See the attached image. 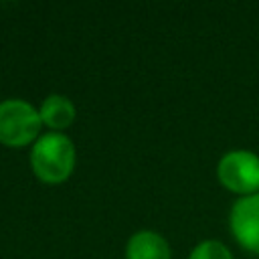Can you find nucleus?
I'll return each mask as SVG.
<instances>
[{
  "label": "nucleus",
  "mask_w": 259,
  "mask_h": 259,
  "mask_svg": "<svg viewBox=\"0 0 259 259\" xmlns=\"http://www.w3.org/2000/svg\"><path fill=\"white\" fill-rule=\"evenodd\" d=\"M34 176L45 184H61L75 170V146L61 132L42 134L30 152Z\"/></svg>",
  "instance_id": "1"
},
{
  "label": "nucleus",
  "mask_w": 259,
  "mask_h": 259,
  "mask_svg": "<svg viewBox=\"0 0 259 259\" xmlns=\"http://www.w3.org/2000/svg\"><path fill=\"white\" fill-rule=\"evenodd\" d=\"M40 113L24 99H6L0 103V144L22 148L40 136Z\"/></svg>",
  "instance_id": "2"
},
{
  "label": "nucleus",
  "mask_w": 259,
  "mask_h": 259,
  "mask_svg": "<svg viewBox=\"0 0 259 259\" xmlns=\"http://www.w3.org/2000/svg\"><path fill=\"white\" fill-rule=\"evenodd\" d=\"M219 182L235 194L259 192V156L249 150H233L225 154L217 166Z\"/></svg>",
  "instance_id": "3"
},
{
  "label": "nucleus",
  "mask_w": 259,
  "mask_h": 259,
  "mask_svg": "<svg viewBox=\"0 0 259 259\" xmlns=\"http://www.w3.org/2000/svg\"><path fill=\"white\" fill-rule=\"evenodd\" d=\"M229 229L245 251L259 255V192L235 200L229 214Z\"/></svg>",
  "instance_id": "4"
},
{
  "label": "nucleus",
  "mask_w": 259,
  "mask_h": 259,
  "mask_svg": "<svg viewBox=\"0 0 259 259\" xmlns=\"http://www.w3.org/2000/svg\"><path fill=\"white\" fill-rule=\"evenodd\" d=\"M170 245L154 231H138L125 245V259H170Z\"/></svg>",
  "instance_id": "5"
},
{
  "label": "nucleus",
  "mask_w": 259,
  "mask_h": 259,
  "mask_svg": "<svg viewBox=\"0 0 259 259\" xmlns=\"http://www.w3.org/2000/svg\"><path fill=\"white\" fill-rule=\"evenodd\" d=\"M40 119L45 125H49L51 130L59 132V130H65L73 123L75 119V105L69 97L65 95H59V93H53L49 97H45L40 109Z\"/></svg>",
  "instance_id": "6"
},
{
  "label": "nucleus",
  "mask_w": 259,
  "mask_h": 259,
  "mask_svg": "<svg viewBox=\"0 0 259 259\" xmlns=\"http://www.w3.org/2000/svg\"><path fill=\"white\" fill-rule=\"evenodd\" d=\"M188 259H233V255L223 243L214 239H206L192 249Z\"/></svg>",
  "instance_id": "7"
}]
</instances>
